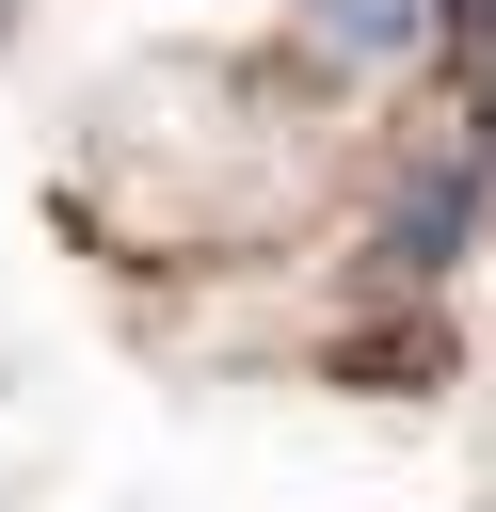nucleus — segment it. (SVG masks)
Listing matches in <instances>:
<instances>
[{"instance_id": "1", "label": "nucleus", "mask_w": 496, "mask_h": 512, "mask_svg": "<svg viewBox=\"0 0 496 512\" xmlns=\"http://www.w3.org/2000/svg\"><path fill=\"white\" fill-rule=\"evenodd\" d=\"M480 208H496V144H480V128H432V144L400 160L384 224H368V272H384V288H432V272H464Z\"/></svg>"}, {"instance_id": "2", "label": "nucleus", "mask_w": 496, "mask_h": 512, "mask_svg": "<svg viewBox=\"0 0 496 512\" xmlns=\"http://www.w3.org/2000/svg\"><path fill=\"white\" fill-rule=\"evenodd\" d=\"M336 64H416V48H448V32H480L464 0H288Z\"/></svg>"}]
</instances>
